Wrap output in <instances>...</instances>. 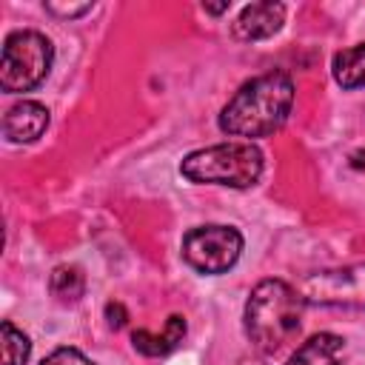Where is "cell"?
<instances>
[{
	"label": "cell",
	"mask_w": 365,
	"mask_h": 365,
	"mask_svg": "<svg viewBox=\"0 0 365 365\" xmlns=\"http://www.w3.org/2000/svg\"><path fill=\"white\" fill-rule=\"evenodd\" d=\"M51 60H54V48L46 34L31 29L9 34L0 60V88L9 94L37 88L48 77Z\"/></svg>",
	"instance_id": "277c9868"
},
{
	"label": "cell",
	"mask_w": 365,
	"mask_h": 365,
	"mask_svg": "<svg viewBox=\"0 0 365 365\" xmlns=\"http://www.w3.org/2000/svg\"><path fill=\"white\" fill-rule=\"evenodd\" d=\"M46 9L51 11V14H60V17H80V14H86V11H91L94 9V3H80V6H60V3H46Z\"/></svg>",
	"instance_id": "9a60e30c"
},
{
	"label": "cell",
	"mask_w": 365,
	"mask_h": 365,
	"mask_svg": "<svg viewBox=\"0 0 365 365\" xmlns=\"http://www.w3.org/2000/svg\"><path fill=\"white\" fill-rule=\"evenodd\" d=\"M262 151L254 143H220L182 157L180 171L191 182L251 188L262 177Z\"/></svg>",
	"instance_id": "3957f363"
},
{
	"label": "cell",
	"mask_w": 365,
	"mask_h": 365,
	"mask_svg": "<svg viewBox=\"0 0 365 365\" xmlns=\"http://www.w3.org/2000/svg\"><path fill=\"white\" fill-rule=\"evenodd\" d=\"M302 297L314 305L365 311V262L311 274L302 282Z\"/></svg>",
	"instance_id": "8992f818"
},
{
	"label": "cell",
	"mask_w": 365,
	"mask_h": 365,
	"mask_svg": "<svg viewBox=\"0 0 365 365\" xmlns=\"http://www.w3.org/2000/svg\"><path fill=\"white\" fill-rule=\"evenodd\" d=\"M48 125V108L37 100L14 103L3 117V134L9 143H34Z\"/></svg>",
	"instance_id": "ba28073f"
},
{
	"label": "cell",
	"mask_w": 365,
	"mask_h": 365,
	"mask_svg": "<svg viewBox=\"0 0 365 365\" xmlns=\"http://www.w3.org/2000/svg\"><path fill=\"white\" fill-rule=\"evenodd\" d=\"M331 71H334V80L342 88L365 86V43L354 46V48H345V51H336L334 63H331Z\"/></svg>",
	"instance_id": "8fae6325"
},
{
	"label": "cell",
	"mask_w": 365,
	"mask_h": 365,
	"mask_svg": "<svg viewBox=\"0 0 365 365\" xmlns=\"http://www.w3.org/2000/svg\"><path fill=\"white\" fill-rule=\"evenodd\" d=\"M242 254V234L231 225H200L182 237V259L200 274H225Z\"/></svg>",
	"instance_id": "5b68a950"
},
{
	"label": "cell",
	"mask_w": 365,
	"mask_h": 365,
	"mask_svg": "<svg viewBox=\"0 0 365 365\" xmlns=\"http://www.w3.org/2000/svg\"><path fill=\"white\" fill-rule=\"evenodd\" d=\"M228 6H231V3L225 0V3H217V6H211V3H205L202 9H205L208 14H222V11H228Z\"/></svg>",
	"instance_id": "ac0fdd59"
},
{
	"label": "cell",
	"mask_w": 365,
	"mask_h": 365,
	"mask_svg": "<svg viewBox=\"0 0 365 365\" xmlns=\"http://www.w3.org/2000/svg\"><path fill=\"white\" fill-rule=\"evenodd\" d=\"M48 291L66 302V305H74L80 302V297L86 294V277L77 265H57L51 271V279H48Z\"/></svg>",
	"instance_id": "7c38bea8"
},
{
	"label": "cell",
	"mask_w": 365,
	"mask_h": 365,
	"mask_svg": "<svg viewBox=\"0 0 365 365\" xmlns=\"http://www.w3.org/2000/svg\"><path fill=\"white\" fill-rule=\"evenodd\" d=\"M182 336H185V317L171 314L160 334H151V331L140 328V331L131 334V342L143 356H165L168 351H174L182 342Z\"/></svg>",
	"instance_id": "9c48e42d"
},
{
	"label": "cell",
	"mask_w": 365,
	"mask_h": 365,
	"mask_svg": "<svg viewBox=\"0 0 365 365\" xmlns=\"http://www.w3.org/2000/svg\"><path fill=\"white\" fill-rule=\"evenodd\" d=\"M351 165H354L356 171H365V148H359V151L351 154Z\"/></svg>",
	"instance_id": "e0dca14e"
},
{
	"label": "cell",
	"mask_w": 365,
	"mask_h": 365,
	"mask_svg": "<svg viewBox=\"0 0 365 365\" xmlns=\"http://www.w3.org/2000/svg\"><path fill=\"white\" fill-rule=\"evenodd\" d=\"M294 83L285 71H265L237 88L220 111V128L231 137H268L288 120Z\"/></svg>",
	"instance_id": "6da1fadb"
},
{
	"label": "cell",
	"mask_w": 365,
	"mask_h": 365,
	"mask_svg": "<svg viewBox=\"0 0 365 365\" xmlns=\"http://www.w3.org/2000/svg\"><path fill=\"white\" fill-rule=\"evenodd\" d=\"M342 348H345L342 336L322 331V334L308 336V339L291 354L288 365H339Z\"/></svg>",
	"instance_id": "30bf717a"
},
{
	"label": "cell",
	"mask_w": 365,
	"mask_h": 365,
	"mask_svg": "<svg viewBox=\"0 0 365 365\" xmlns=\"http://www.w3.org/2000/svg\"><path fill=\"white\" fill-rule=\"evenodd\" d=\"M106 319H108V328H123L125 325V319H128V314H125V308L120 305V302H108L106 305Z\"/></svg>",
	"instance_id": "2e32d148"
},
{
	"label": "cell",
	"mask_w": 365,
	"mask_h": 365,
	"mask_svg": "<svg viewBox=\"0 0 365 365\" xmlns=\"http://www.w3.org/2000/svg\"><path fill=\"white\" fill-rule=\"evenodd\" d=\"M0 345H3V365H26L31 342L20 328H14L11 322H3L0 325Z\"/></svg>",
	"instance_id": "4fadbf2b"
},
{
	"label": "cell",
	"mask_w": 365,
	"mask_h": 365,
	"mask_svg": "<svg viewBox=\"0 0 365 365\" xmlns=\"http://www.w3.org/2000/svg\"><path fill=\"white\" fill-rule=\"evenodd\" d=\"M305 311L302 291L282 279H262L245 302V334L262 354H277L299 334Z\"/></svg>",
	"instance_id": "7a4b0ae2"
},
{
	"label": "cell",
	"mask_w": 365,
	"mask_h": 365,
	"mask_svg": "<svg viewBox=\"0 0 365 365\" xmlns=\"http://www.w3.org/2000/svg\"><path fill=\"white\" fill-rule=\"evenodd\" d=\"M40 365H94V362L88 356H83L77 348H57Z\"/></svg>",
	"instance_id": "5bb4252c"
},
{
	"label": "cell",
	"mask_w": 365,
	"mask_h": 365,
	"mask_svg": "<svg viewBox=\"0 0 365 365\" xmlns=\"http://www.w3.org/2000/svg\"><path fill=\"white\" fill-rule=\"evenodd\" d=\"M282 20H285V6L282 3H274V0H262V3L245 6L240 11V17L234 20L231 31H234L237 40L254 43V40L274 37L282 29Z\"/></svg>",
	"instance_id": "52a82bcc"
}]
</instances>
